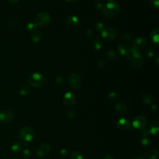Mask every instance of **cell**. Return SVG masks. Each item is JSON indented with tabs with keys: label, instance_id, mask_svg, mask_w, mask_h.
<instances>
[{
	"label": "cell",
	"instance_id": "obj_39",
	"mask_svg": "<svg viewBox=\"0 0 159 159\" xmlns=\"http://www.w3.org/2000/svg\"><path fill=\"white\" fill-rule=\"evenodd\" d=\"M7 1L10 3H16L19 2L20 0H7Z\"/></svg>",
	"mask_w": 159,
	"mask_h": 159
},
{
	"label": "cell",
	"instance_id": "obj_19",
	"mask_svg": "<svg viewBox=\"0 0 159 159\" xmlns=\"http://www.w3.org/2000/svg\"><path fill=\"white\" fill-rule=\"evenodd\" d=\"M41 37H42V33L38 29L36 28L32 32V40L34 42H38L41 39Z\"/></svg>",
	"mask_w": 159,
	"mask_h": 159
},
{
	"label": "cell",
	"instance_id": "obj_24",
	"mask_svg": "<svg viewBox=\"0 0 159 159\" xmlns=\"http://www.w3.org/2000/svg\"><path fill=\"white\" fill-rule=\"evenodd\" d=\"M30 92V88L27 85H24L21 87L20 89V94L21 96H27Z\"/></svg>",
	"mask_w": 159,
	"mask_h": 159
},
{
	"label": "cell",
	"instance_id": "obj_29",
	"mask_svg": "<svg viewBox=\"0 0 159 159\" xmlns=\"http://www.w3.org/2000/svg\"><path fill=\"white\" fill-rule=\"evenodd\" d=\"M94 4L98 9H102L104 6L103 1L101 0H94Z\"/></svg>",
	"mask_w": 159,
	"mask_h": 159
},
{
	"label": "cell",
	"instance_id": "obj_16",
	"mask_svg": "<svg viewBox=\"0 0 159 159\" xmlns=\"http://www.w3.org/2000/svg\"><path fill=\"white\" fill-rule=\"evenodd\" d=\"M116 111L120 114H125L127 112V107L126 105L122 102H118L115 105Z\"/></svg>",
	"mask_w": 159,
	"mask_h": 159
},
{
	"label": "cell",
	"instance_id": "obj_28",
	"mask_svg": "<svg viewBox=\"0 0 159 159\" xmlns=\"http://www.w3.org/2000/svg\"><path fill=\"white\" fill-rule=\"evenodd\" d=\"M145 55L148 57V58H151L153 57V55H154V50L153 48L152 47H148L147 49H145Z\"/></svg>",
	"mask_w": 159,
	"mask_h": 159
},
{
	"label": "cell",
	"instance_id": "obj_26",
	"mask_svg": "<svg viewBox=\"0 0 159 159\" xmlns=\"http://www.w3.org/2000/svg\"><path fill=\"white\" fill-rule=\"evenodd\" d=\"M117 53L114 51H109L108 52L107 54V57L111 61L116 60V58H117Z\"/></svg>",
	"mask_w": 159,
	"mask_h": 159
},
{
	"label": "cell",
	"instance_id": "obj_11",
	"mask_svg": "<svg viewBox=\"0 0 159 159\" xmlns=\"http://www.w3.org/2000/svg\"><path fill=\"white\" fill-rule=\"evenodd\" d=\"M14 114L11 111H0V121L2 123H9L13 120Z\"/></svg>",
	"mask_w": 159,
	"mask_h": 159
},
{
	"label": "cell",
	"instance_id": "obj_34",
	"mask_svg": "<svg viewBox=\"0 0 159 159\" xmlns=\"http://www.w3.org/2000/svg\"><path fill=\"white\" fill-rule=\"evenodd\" d=\"M75 112L73 111V110H70L67 112L66 113V116H68V117L70 118V119H73L75 117Z\"/></svg>",
	"mask_w": 159,
	"mask_h": 159
},
{
	"label": "cell",
	"instance_id": "obj_15",
	"mask_svg": "<svg viewBox=\"0 0 159 159\" xmlns=\"http://www.w3.org/2000/svg\"><path fill=\"white\" fill-rule=\"evenodd\" d=\"M67 22L70 26L73 27H76L80 24V20L79 18L75 16H69L67 18Z\"/></svg>",
	"mask_w": 159,
	"mask_h": 159
},
{
	"label": "cell",
	"instance_id": "obj_35",
	"mask_svg": "<svg viewBox=\"0 0 159 159\" xmlns=\"http://www.w3.org/2000/svg\"><path fill=\"white\" fill-rule=\"evenodd\" d=\"M149 134H150V131L148 129H143L142 132V137H148L149 136Z\"/></svg>",
	"mask_w": 159,
	"mask_h": 159
},
{
	"label": "cell",
	"instance_id": "obj_42",
	"mask_svg": "<svg viewBox=\"0 0 159 159\" xmlns=\"http://www.w3.org/2000/svg\"><path fill=\"white\" fill-rule=\"evenodd\" d=\"M134 159H143V158L140 157H135Z\"/></svg>",
	"mask_w": 159,
	"mask_h": 159
},
{
	"label": "cell",
	"instance_id": "obj_20",
	"mask_svg": "<svg viewBox=\"0 0 159 159\" xmlns=\"http://www.w3.org/2000/svg\"><path fill=\"white\" fill-rule=\"evenodd\" d=\"M146 157L148 159H157L158 157V151L155 148L149 150L146 154Z\"/></svg>",
	"mask_w": 159,
	"mask_h": 159
},
{
	"label": "cell",
	"instance_id": "obj_22",
	"mask_svg": "<svg viewBox=\"0 0 159 159\" xmlns=\"http://www.w3.org/2000/svg\"><path fill=\"white\" fill-rule=\"evenodd\" d=\"M22 148V145L20 142H16L11 146V150L16 153L20 152Z\"/></svg>",
	"mask_w": 159,
	"mask_h": 159
},
{
	"label": "cell",
	"instance_id": "obj_23",
	"mask_svg": "<svg viewBox=\"0 0 159 159\" xmlns=\"http://www.w3.org/2000/svg\"><path fill=\"white\" fill-rule=\"evenodd\" d=\"M70 159H83L82 154L78 151H73L70 154Z\"/></svg>",
	"mask_w": 159,
	"mask_h": 159
},
{
	"label": "cell",
	"instance_id": "obj_40",
	"mask_svg": "<svg viewBox=\"0 0 159 159\" xmlns=\"http://www.w3.org/2000/svg\"><path fill=\"white\" fill-rule=\"evenodd\" d=\"M104 159H113V158H112V157L111 155H106V156L104 157Z\"/></svg>",
	"mask_w": 159,
	"mask_h": 159
},
{
	"label": "cell",
	"instance_id": "obj_25",
	"mask_svg": "<svg viewBox=\"0 0 159 159\" xmlns=\"http://www.w3.org/2000/svg\"><path fill=\"white\" fill-rule=\"evenodd\" d=\"M93 47L96 50H99L102 47V42L100 39L96 38L93 41Z\"/></svg>",
	"mask_w": 159,
	"mask_h": 159
},
{
	"label": "cell",
	"instance_id": "obj_10",
	"mask_svg": "<svg viewBox=\"0 0 159 159\" xmlns=\"http://www.w3.org/2000/svg\"><path fill=\"white\" fill-rule=\"evenodd\" d=\"M50 150V145L47 143H43L41 144L37 150V155L39 157H45L49 153Z\"/></svg>",
	"mask_w": 159,
	"mask_h": 159
},
{
	"label": "cell",
	"instance_id": "obj_7",
	"mask_svg": "<svg viewBox=\"0 0 159 159\" xmlns=\"http://www.w3.org/2000/svg\"><path fill=\"white\" fill-rule=\"evenodd\" d=\"M147 124V118L142 115H139L136 116L132 122L133 127L138 130L143 129L146 127Z\"/></svg>",
	"mask_w": 159,
	"mask_h": 159
},
{
	"label": "cell",
	"instance_id": "obj_5",
	"mask_svg": "<svg viewBox=\"0 0 159 159\" xmlns=\"http://www.w3.org/2000/svg\"><path fill=\"white\" fill-rule=\"evenodd\" d=\"M132 64L135 68H139L143 64V58L139 51L131 48Z\"/></svg>",
	"mask_w": 159,
	"mask_h": 159
},
{
	"label": "cell",
	"instance_id": "obj_2",
	"mask_svg": "<svg viewBox=\"0 0 159 159\" xmlns=\"http://www.w3.org/2000/svg\"><path fill=\"white\" fill-rule=\"evenodd\" d=\"M18 136L21 141L26 143L32 141L34 139L35 132L30 127H23L19 130Z\"/></svg>",
	"mask_w": 159,
	"mask_h": 159
},
{
	"label": "cell",
	"instance_id": "obj_37",
	"mask_svg": "<svg viewBox=\"0 0 159 159\" xmlns=\"http://www.w3.org/2000/svg\"><path fill=\"white\" fill-rule=\"evenodd\" d=\"M150 4L155 7H158L159 4V0H150Z\"/></svg>",
	"mask_w": 159,
	"mask_h": 159
},
{
	"label": "cell",
	"instance_id": "obj_36",
	"mask_svg": "<svg viewBox=\"0 0 159 159\" xmlns=\"http://www.w3.org/2000/svg\"><path fill=\"white\" fill-rule=\"evenodd\" d=\"M60 153V155L63 157H66L68 155V151L66 148L61 149Z\"/></svg>",
	"mask_w": 159,
	"mask_h": 159
},
{
	"label": "cell",
	"instance_id": "obj_33",
	"mask_svg": "<svg viewBox=\"0 0 159 159\" xmlns=\"http://www.w3.org/2000/svg\"><path fill=\"white\" fill-rule=\"evenodd\" d=\"M22 155H23L24 157H25V158H29L30 156V151L29 149L25 148V149H24V150H23V152H22Z\"/></svg>",
	"mask_w": 159,
	"mask_h": 159
},
{
	"label": "cell",
	"instance_id": "obj_32",
	"mask_svg": "<svg viewBox=\"0 0 159 159\" xmlns=\"http://www.w3.org/2000/svg\"><path fill=\"white\" fill-rule=\"evenodd\" d=\"M141 143L143 146H148L150 144V140L148 139V137H142L141 140Z\"/></svg>",
	"mask_w": 159,
	"mask_h": 159
},
{
	"label": "cell",
	"instance_id": "obj_4",
	"mask_svg": "<svg viewBox=\"0 0 159 159\" xmlns=\"http://www.w3.org/2000/svg\"><path fill=\"white\" fill-rule=\"evenodd\" d=\"M50 16L48 12H40L36 16L34 23L37 27H44L50 23Z\"/></svg>",
	"mask_w": 159,
	"mask_h": 159
},
{
	"label": "cell",
	"instance_id": "obj_14",
	"mask_svg": "<svg viewBox=\"0 0 159 159\" xmlns=\"http://www.w3.org/2000/svg\"><path fill=\"white\" fill-rule=\"evenodd\" d=\"M116 125L119 129L124 130L127 129L130 127V124L129 120L125 118H120L116 122Z\"/></svg>",
	"mask_w": 159,
	"mask_h": 159
},
{
	"label": "cell",
	"instance_id": "obj_8",
	"mask_svg": "<svg viewBox=\"0 0 159 159\" xmlns=\"http://www.w3.org/2000/svg\"><path fill=\"white\" fill-rule=\"evenodd\" d=\"M117 36L116 30L112 27L105 29L102 32V37L106 41H112L116 39Z\"/></svg>",
	"mask_w": 159,
	"mask_h": 159
},
{
	"label": "cell",
	"instance_id": "obj_3",
	"mask_svg": "<svg viewBox=\"0 0 159 159\" xmlns=\"http://www.w3.org/2000/svg\"><path fill=\"white\" fill-rule=\"evenodd\" d=\"M27 81L29 84L34 87L42 88L45 84L46 80L42 74L39 73H33L29 76Z\"/></svg>",
	"mask_w": 159,
	"mask_h": 159
},
{
	"label": "cell",
	"instance_id": "obj_18",
	"mask_svg": "<svg viewBox=\"0 0 159 159\" xmlns=\"http://www.w3.org/2000/svg\"><path fill=\"white\" fill-rule=\"evenodd\" d=\"M159 130V122L158 120L153 122L150 125V134L152 135H155L157 134Z\"/></svg>",
	"mask_w": 159,
	"mask_h": 159
},
{
	"label": "cell",
	"instance_id": "obj_43",
	"mask_svg": "<svg viewBox=\"0 0 159 159\" xmlns=\"http://www.w3.org/2000/svg\"><path fill=\"white\" fill-rule=\"evenodd\" d=\"M107 1H111V0H107Z\"/></svg>",
	"mask_w": 159,
	"mask_h": 159
},
{
	"label": "cell",
	"instance_id": "obj_17",
	"mask_svg": "<svg viewBox=\"0 0 159 159\" xmlns=\"http://www.w3.org/2000/svg\"><path fill=\"white\" fill-rule=\"evenodd\" d=\"M150 38L153 43L158 45L159 43V37H158V29H155L153 30L150 33Z\"/></svg>",
	"mask_w": 159,
	"mask_h": 159
},
{
	"label": "cell",
	"instance_id": "obj_9",
	"mask_svg": "<svg viewBox=\"0 0 159 159\" xmlns=\"http://www.w3.org/2000/svg\"><path fill=\"white\" fill-rule=\"evenodd\" d=\"M76 101V96L75 93H73L71 91H69L66 93L63 98V104L67 106V107H71L72 106Z\"/></svg>",
	"mask_w": 159,
	"mask_h": 159
},
{
	"label": "cell",
	"instance_id": "obj_1",
	"mask_svg": "<svg viewBox=\"0 0 159 159\" xmlns=\"http://www.w3.org/2000/svg\"><path fill=\"white\" fill-rule=\"evenodd\" d=\"M104 15L108 18L117 16L120 12V6L116 2H109L104 4L102 8Z\"/></svg>",
	"mask_w": 159,
	"mask_h": 159
},
{
	"label": "cell",
	"instance_id": "obj_21",
	"mask_svg": "<svg viewBox=\"0 0 159 159\" xmlns=\"http://www.w3.org/2000/svg\"><path fill=\"white\" fill-rule=\"evenodd\" d=\"M142 101L147 104H150L153 101V96L148 94V93H145L142 96Z\"/></svg>",
	"mask_w": 159,
	"mask_h": 159
},
{
	"label": "cell",
	"instance_id": "obj_27",
	"mask_svg": "<svg viewBox=\"0 0 159 159\" xmlns=\"http://www.w3.org/2000/svg\"><path fill=\"white\" fill-rule=\"evenodd\" d=\"M108 98L109 99L110 101H116L119 99V96L118 95V94L116 92H111L108 95Z\"/></svg>",
	"mask_w": 159,
	"mask_h": 159
},
{
	"label": "cell",
	"instance_id": "obj_6",
	"mask_svg": "<svg viewBox=\"0 0 159 159\" xmlns=\"http://www.w3.org/2000/svg\"><path fill=\"white\" fill-rule=\"evenodd\" d=\"M68 81L70 85L75 89L80 88L81 86L83 83L80 76L75 73H72L68 75Z\"/></svg>",
	"mask_w": 159,
	"mask_h": 159
},
{
	"label": "cell",
	"instance_id": "obj_38",
	"mask_svg": "<svg viewBox=\"0 0 159 159\" xmlns=\"http://www.w3.org/2000/svg\"><path fill=\"white\" fill-rule=\"evenodd\" d=\"M63 78L61 76H59L56 79V84H61L63 83Z\"/></svg>",
	"mask_w": 159,
	"mask_h": 159
},
{
	"label": "cell",
	"instance_id": "obj_31",
	"mask_svg": "<svg viewBox=\"0 0 159 159\" xmlns=\"http://www.w3.org/2000/svg\"><path fill=\"white\" fill-rule=\"evenodd\" d=\"M37 28V26H36V25L35 24V23H32V22H30V23H29V24H28V25H27V30L29 31V32H32L34 29H35Z\"/></svg>",
	"mask_w": 159,
	"mask_h": 159
},
{
	"label": "cell",
	"instance_id": "obj_30",
	"mask_svg": "<svg viewBox=\"0 0 159 159\" xmlns=\"http://www.w3.org/2000/svg\"><path fill=\"white\" fill-rule=\"evenodd\" d=\"M94 27L96 30L101 31L103 29V24L101 22H96L94 24Z\"/></svg>",
	"mask_w": 159,
	"mask_h": 159
},
{
	"label": "cell",
	"instance_id": "obj_41",
	"mask_svg": "<svg viewBox=\"0 0 159 159\" xmlns=\"http://www.w3.org/2000/svg\"><path fill=\"white\" fill-rule=\"evenodd\" d=\"M67 1L70 2H71V3H73V2H75L76 1V0H66Z\"/></svg>",
	"mask_w": 159,
	"mask_h": 159
},
{
	"label": "cell",
	"instance_id": "obj_13",
	"mask_svg": "<svg viewBox=\"0 0 159 159\" xmlns=\"http://www.w3.org/2000/svg\"><path fill=\"white\" fill-rule=\"evenodd\" d=\"M118 50L121 55L127 56L128 59H130L131 58V48H130L128 45L121 43L118 46Z\"/></svg>",
	"mask_w": 159,
	"mask_h": 159
},
{
	"label": "cell",
	"instance_id": "obj_12",
	"mask_svg": "<svg viewBox=\"0 0 159 159\" xmlns=\"http://www.w3.org/2000/svg\"><path fill=\"white\" fill-rule=\"evenodd\" d=\"M146 43H147V41L145 38L142 37H138L135 39V40H134L133 43V47L132 48L137 51H139L145 47Z\"/></svg>",
	"mask_w": 159,
	"mask_h": 159
}]
</instances>
